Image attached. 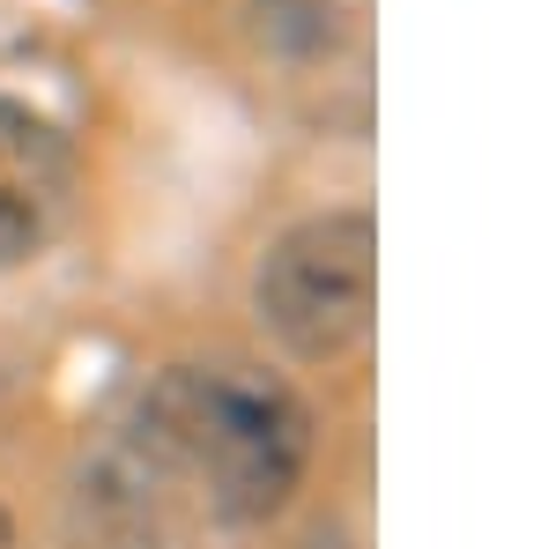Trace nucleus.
<instances>
[{
	"instance_id": "f257e3e1",
	"label": "nucleus",
	"mask_w": 556,
	"mask_h": 549,
	"mask_svg": "<svg viewBox=\"0 0 556 549\" xmlns=\"http://www.w3.org/2000/svg\"><path fill=\"white\" fill-rule=\"evenodd\" d=\"M134 461L193 490V506L223 527H253L290 506L312 461V416L298 386L275 379L267 364H178L141 394Z\"/></svg>"
},
{
	"instance_id": "f03ea898",
	"label": "nucleus",
	"mask_w": 556,
	"mask_h": 549,
	"mask_svg": "<svg viewBox=\"0 0 556 549\" xmlns=\"http://www.w3.org/2000/svg\"><path fill=\"white\" fill-rule=\"evenodd\" d=\"M253 304L290 357L342 364L349 349H364L379 312V223L364 209H334L282 230L260 260Z\"/></svg>"
},
{
	"instance_id": "7ed1b4c3",
	"label": "nucleus",
	"mask_w": 556,
	"mask_h": 549,
	"mask_svg": "<svg viewBox=\"0 0 556 549\" xmlns=\"http://www.w3.org/2000/svg\"><path fill=\"white\" fill-rule=\"evenodd\" d=\"M75 194V149L45 112L0 97V275L23 267L60 230Z\"/></svg>"
},
{
	"instance_id": "20e7f679",
	"label": "nucleus",
	"mask_w": 556,
	"mask_h": 549,
	"mask_svg": "<svg viewBox=\"0 0 556 549\" xmlns=\"http://www.w3.org/2000/svg\"><path fill=\"white\" fill-rule=\"evenodd\" d=\"M0 549H15V527H8V512H0Z\"/></svg>"
}]
</instances>
